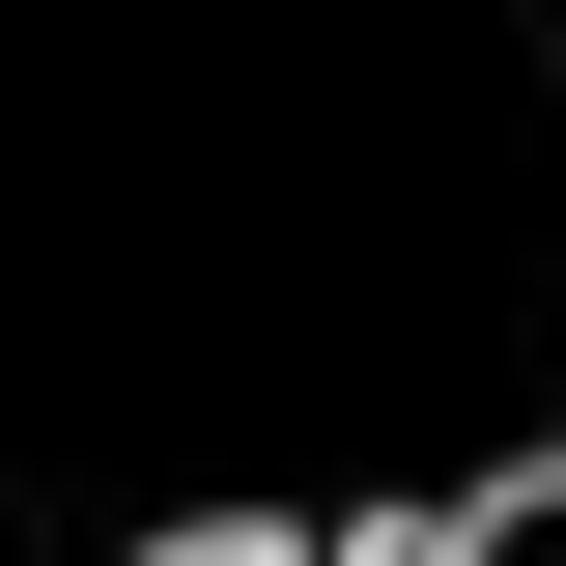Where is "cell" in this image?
Returning <instances> with one entry per match:
<instances>
[{
    "label": "cell",
    "mask_w": 566,
    "mask_h": 566,
    "mask_svg": "<svg viewBox=\"0 0 566 566\" xmlns=\"http://www.w3.org/2000/svg\"><path fill=\"white\" fill-rule=\"evenodd\" d=\"M453 566H566V453H510V482L453 510Z\"/></svg>",
    "instance_id": "1"
},
{
    "label": "cell",
    "mask_w": 566,
    "mask_h": 566,
    "mask_svg": "<svg viewBox=\"0 0 566 566\" xmlns=\"http://www.w3.org/2000/svg\"><path fill=\"white\" fill-rule=\"evenodd\" d=\"M340 566H453V510H397V538H340Z\"/></svg>",
    "instance_id": "3"
},
{
    "label": "cell",
    "mask_w": 566,
    "mask_h": 566,
    "mask_svg": "<svg viewBox=\"0 0 566 566\" xmlns=\"http://www.w3.org/2000/svg\"><path fill=\"white\" fill-rule=\"evenodd\" d=\"M170 566H340V538H255V510H227V538H170Z\"/></svg>",
    "instance_id": "2"
}]
</instances>
